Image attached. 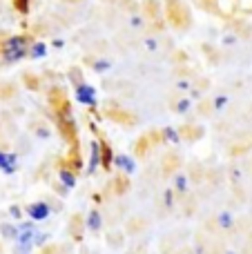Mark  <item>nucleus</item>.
Here are the masks:
<instances>
[{"label":"nucleus","mask_w":252,"mask_h":254,"mask_svg":"<svg viewBox=\"0 0 252 254\" xmlns=\"http://www.w3.org/2000/svg\"><path fill=\"white\" fill-rule=\"evenodd\" d=\"M36 232H38V228H36L34 221H20V223H18V237H16V241H13L18 252H27L29 248H34Z\"/></svg>","instance_id":"nucleus-1"},{"label":"nucleus","mask_w":252,"mask_h":254,"mask_svg":"<svg viewBox=\"0 0 252 254\" xmlns=\"http://www.w3.org/2000/svg\"><path fill=\"white\" fill-rule=\"evenodd\" d=\"M25 214L29 216V221H34V223H43V221H47L49 216H52V205H49L47 201H31L29 205L25 207Z\"/></svg>","instance_id":"nucleus-2"},{"label":"nucleus","mask_w":252,"mask_h":254,"mask_svg":"<svg viewBox=\"0 0 252 254\" xmlns=\"http://www.w3.org/2000/svg\"><path fill=\"white\" fill-rule=\"evenodd\" d=\"M22 56H27V43L25 38H11L4 43V61L13 63V61H20Z\"/></svg>","instance_id":"nucleus-3"},{"label":"nucleus","mask_w":252,"mask_h":254,"mask_svg":"<svg viewBox=\"0 0 252 254\" xmlns=\"http://www.w3.org/2000/svg\"><path fill=\"white\" fill-rule=\"evenodd\" d=\"M74 96L80 105H89V107L96 105V89H94L92 85H78L76 92H74Z\"/></svg>","instance_id":"nucleus-4"},{"label":"nucleus","mask_w":252,"mask_h":254,"mask_svg":"<svg viewBox=\"0 0 252 254\" xmlns=\"http://www.w3.org/2000/svg\"><path fill=\"white\" fill-rule=\"evenodd\" d=\"M0 172H2V174H7V176L16 174V172H18V156H16V154L2 152V149H0Z\"/></svg>","instance_id":"nucleus-5"},{"label":"nucleus","mask_w":252,"mask_h":254,"mask_svg":"<svg viewBox=\"0 0 252 254\" xmlns=\"http://www.w3.org/2000/svg\"><path fill=\"white\" fill-rule=\"evenodd\" d=\"M101 167V143L98 140H92L89 143V163H87V174H94V172Z\"/></svg>","instance_id":"nucleus-6"},{"label":"nucleus","mask_w":252,"mask_h":254,"mask_svg":"<svg viewBox=\"0 0 252 254\" xmlns=\"http://www.w3.org/2000/svg\"><path fill=\"white\" fill-rule=\"evenodd\" d=\"M85 228L89 230V232H101L103 230V216L98 210H89L87 216H85Z\"/></svg>","instance_id":"nucleus-7"},{"label":"nucleus","mask_w":252,"mask_h":254,"mask_svg":"<svg viewBox=\"0 0 252 254\" xmlns=\"http://www.w3.org/2000/svg\"><path fill=\"white\" fill-rule=\"evenodd\" d=\"M114 165L119 167L121 172H125V174H132V172L136 170V163H134V158L127 156V154H116V156H114Z\"/></svg>","instance_id":"nucleus-8"},{"label":"nucleus","mask_w":252,"mask_h":254,"mask_svg":"<svg viewBox=\"0 0 252 254\" xmlns=\"http://www.w3.org/2000/svg\"><path fill=\"white\" fill-rule=\"evenodd\" d=\"M0 237H2L4 241H16V237H18V223H9V221L0 223Z\"/></svg>","instance_id":"nucleus-9"},{"label":"nucleus","mask_w":252,"mask_h":254,"mask_svg":"<svg viewBox=\"0 0 252 254\" xmlns=\"http://www.w3.org/2000/svg\"><path fill=\"white\" fill-rule=\"evenodd\" d=\"M58 181H61L63 185H65L67 190H74L76 188V183H78V181H76V174L71 170H65V167H63V170H58Z\"/></svg>","instance_id":"nucleus-10"},{"label":"nucleus","mask_w":252,"mask_h":254,"mask_svg":"<svg viewBox=\"0 0 252 254\" xmlns=\"http://www.w3.org/2000/svg\"><path fill=\"white\" fill-rule=\"evenodd\" d=\"M217 225L221 230L235 228V214H232V212H219V214H217Z\"/></svg>","instance_id":"nucleus-11"},{"label":"nucleus","mask_w":252,"mask_h":254,"mask_svg":"<svg viewBox=\"0 0 252 254\" xmlns=\"http://www.w3.org/2000/svg\"><path fill=\"white\" fill-rule=\"evenodd\" d=\"M112 165H114V154H112V149L107 145H101V167L110 170Z\"/></svg>","instance_id":"nucleus-12"},{"label":"nucleus","mask_w":252,"mask_h":254,"mask_svg":"<svg viewBox=\"0 0 252 254\" xmlns=\"http://www.w3.org/2000/svg\"><path fill=\"white\" fill-rule=\"evenodd\" d=\"M174 190H177V192H186L188 190V176L186 174H177L174 176Z\"/></svg>","instance_id":"nucleus-13"},{"label":"nucleus","mask_w":252,"mask_h":254,"mask_svg":"<svg viewBox=\"0 0 252 254\" xmlns=\"http://www.w3.org/2000/svg\"><path fill=\"white\" fill-rule=\"evenodd\" d=\"M7 212H9V216H11L13 221H22V214H25V210H22V207L18 205V203H11Z\"/></svg>","instance_id":"nucleus-14"},{"label":"nucleus","mask_w":252,"mask_h":254,"mask_svg":"<svg viewBox=\"0 0 252 254\" xmlns=\"http://www.w3.org/2000/svg\"><path fill=\"white\" fill-rule=\"evenodd\" d=\"M163 136H165V138H168L172 145H177L179 140H181V136H179V131L174 129V127H165V129H163Z\"/></svg>","instance_id":"nucleus-15"},{"label":"nucleus","mask_w":252,"mask_h":254,"mask_svg":"<svg viewBox=\"0 0 252 254\" xmlns=\"http://www.w3.org/2000/svg\"><path fill=\"white\" fill-rule=\"evenodd\" d=\"M52 239V234L49 232H36V237H34V248H43L45 243Z\"/></svg>","instance_id":"nucleus-16"},{"label":"nucleus","mask_w":252,"mask_h":254,"mask_svg":"<svg viewBox=\"0 0 252 254\" xmlns=\"http://www.w3.org/2000/svg\"><path fill=\"white\" fill-rule=\"evenodd\" d=\"M45 54H47V47L43 43H36L31 49V58H45Z\"/></svg>","instance_id":"nucleus-17"},{"label":"nucleus","mask_w":252,"mask_h":254,"mask_svg":"<svg viewBox=\"0 0 252 254\" xmlns=\"http://www.w3.org/2000/svg\"><path fill=\"white\" fill-rule=\"evenodd\" d=\"M190 105H192V101L183 98V101H179V103H177V112H179V114H186V112L190 110Z\"/></svg>","instance_id":"nucleus-18"},{"label":"nucleus","mask_w":252,"mask_h":254,"mask_svg":"<svg viewBox=\"0 0 252 254\" xmlns=\"http://www.w3.org/2000/svg\"><path fill=\"white\" fill-rule=\"evenodd\" d=\"M228 105V96H217L214 98V110H223Z\"/></svg>","instance_id":"nucleus-19"},{"label":"nucleus","mask_w":252,"mask_h":254,"mask_svg":"<svg viewBox=\"0 0 252 254\" xmlns=\"http://www.w3.org/2000/svg\"><path fill=\"white\" fill-rule=\"evenodd\" d=\"M94 69H96V71L110 69V61H98V63H94Z\"/></svg>","instance_id":"nucleus-20"},{"label":"nucleus","mask_w":252,"mask_h":254,"mask_svg":"<svg viewBox=\"0 0 252 254\" xmlns=\"http://www.w3.org/2000/svg\"><path fill=\"white\" fill-rule=\"evenodd\" d=\"M174 194H172V190H168V192H165V205H168V207H172L174 205Z\"/></svg>","instance_id":"nucleus-21"},{"label":"nucleus","mask_w":252,"mask_h":254,"mask_svg":"<svg viewBox=\"0 0 252 254\" xmlns=\"http://www.w3.org/2000/svg\"><path fill=\"white\" fill-rule=\"evenodd\" d=\"M190 87V83H188V80H179V89H188Z\"/></svg>","instance_id":"nucleus-22"},{"label":"nucleus","mask_w":252,"mask_h":254,"mask_svg":"<svg viewBox=\"0 0 252 254\" xmlns=\"http://www.w3.org/2000/svg\"><path fill=\"white\" fill-rule=\"evenodd\" d=\"M223 254H237V252H232V250H226V252H223Z\"/></svg>","instance_id":"nucleus-23"}]
</instances>
